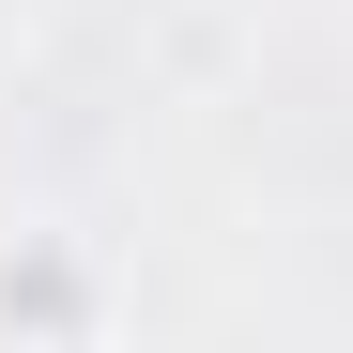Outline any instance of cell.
<instances>
[{
    "mask_svg": "<svg viewBox=\"0 0 353 353\" xmlns=\"http://www.w3.org/2000/svg\"><path fill=\"white\" fill-rule=\"evenodd\" d=\"M123 323V276L92 261V230H0V338H108Z\"/></svg>",
    "mask_w": 353,
    "mask_h": 353,
    "instance_id": "1",
    "label": "cell"
}]
</instances>
